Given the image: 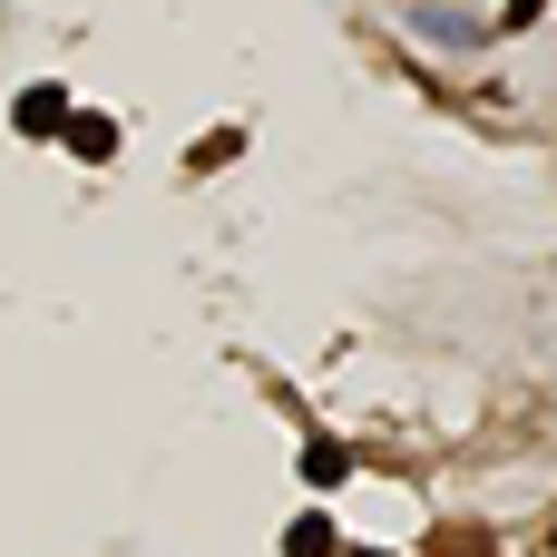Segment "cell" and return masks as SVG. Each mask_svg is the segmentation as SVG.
I'll list each match as a JSON object with an SVG mask.
<instances>
[{
    "instance_id": "obj_1",
    "label": "cell",
    "mask_w": 557,
    "mask_h": 557,
    "mask_svg": "<svg viewBox=\"0 0 557 557\" xmlns=\"http://www.w3.org/2000/svg\"><path fill=\"white\" fill-rule=\"evenodd\" d=\"M59 117H69V98L59 88H20V108H10V127L39 147V137H59Z\"/></svg>"
},
{
    "instance_id": "obj_2",
    "label": "cell",
    "mask_w": 557,
    "mask_h": 557,
    "mask_svg": "<svg viewBox=\"0 0 557 557\" xmlns=\"http://www.w3.org/2000/svg\"><path fill=\"white\" fill-rule=\"evenodd\" d=\"M59 137H69L78 157H117V127H108L98 108H69V117H59Z\"/></svg>"
},
{
    "instance_id": "obj_3",
    "label": "cell",
    "mask_w": 557,
    "mask_h": 557,
    "mask_svg": "<svg viewBox=\"0 0 557 557\" xmlns=\"http://www.w3.org/2000/svg\"><path fill=\"white\" fill-rule=\"evenodd\" d=\"M343 470H352V450H343V441H304V480H313V490H333Z\"/></svg>"
},
{
    "instance_id": "obj_4",
    "label": "cell",
    "mask_w": 557,
    "mask_h": 557,
    "mask_svg": "<svg viewBox=\"0 0 557 557\" xmlns=\"http://www.w3.org/2000/svg\"><path fill=\"white\" fill-rule=\"evenodd\" d=\"M284 548H294V557H333V519H294Z\"/></svg>"
},
{
    "instance_id": "obj_5",
    "label": "cell",
    "mask_w": 557,
    "mask_h": 557,
    "mask_svg": "<svg viewBox=\"0 0 557 557\" xmlns=\"http://www.w3.org/2000/svg\"><path fill=\"white\" fill-rule=\"evenodd\" d=\"M509 20H539V0H509Z\"/></svg>"
},
{
    "instance_id": "obj_6",
    "label": "cell",
    "mask_w": 557,
    "mask_h": 557,
    "mask_svg": "<svg viewBox=\"0 0 557 557\" xmlns=\"http://www.w3.org/2000/svg\"><path fill=\"white\" fill-rule=\"evenodd\" d=\"M352 557H372V548H352Z\"/></svg>"
}]
</instances>
